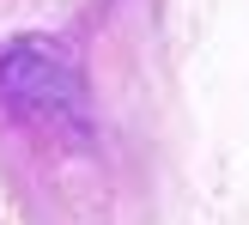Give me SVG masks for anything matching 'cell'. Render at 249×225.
<instances>
[{
    "label": "cell",
    "mask_w": 249,
    "mask_h": 225,
    "mask_svg": "<svg viewBox=\"0 0 249 225\" xmlns=\"http://www.w3.org/2000/svg\"><path fill=\"white\" fill-rule=\"evenodd\" d=\"M0 104L18 122L49 134H73L85 122V85L79 67L67 61V49L49 37H24L0 55Z\"/></svg>",
    "instance_id": "obj_1"
}]
</instances>
